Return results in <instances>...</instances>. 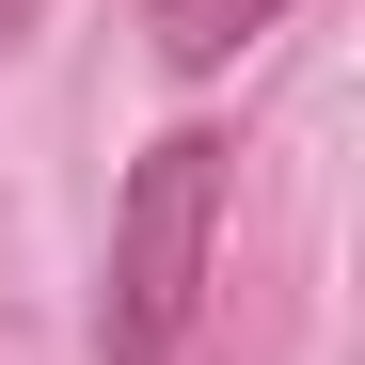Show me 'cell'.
Listing matches in <instances>:
<instances>
[{
	"label": "cell",
	"instance_id": "obj_1",
	"mask_svg": "<svg viewBox=\"0 0 365 365\" xmlns=\"http://www.w3.org/2000/svg\"><path fill=\"white\" fill-rule=\"evenodd\" d=\"M207 238H222V143L159 128L111 191V286H96V365H175L207 302Z\"/></svg>",
	"mask_w": 365,
	"mask_h": 365
},
{
	"label": "cell",
	"instance_id": "obj_3",
	"mask_svg": "<svg viewBox=\"0 0 365 365\" xmlns=\"http://www.w3.org/2000/svg\"><path fill=\"white\" fill-rule=\"evenodd\" d=\"M16 32H32V0H0V48H16Z\"/></svg>",
	"mask_w": 365,
	"mask_h": 365
},
{
	"label": "cell",
	"instance_id": "obj_2",
	"mask_svg": "<svg viewBox=\"0 0 365 365\" xmlns=\"http://www.w3.org/2000/svg\"><path fill=\"white\" fill-rule=\"evenodd\" d=\"M270 16H286V0H159L143 32H159V64H175V80H207V64H238Z\"/></svg>",
	"mask_w": 365,
	"mask_h": 365
}]
</instances>
